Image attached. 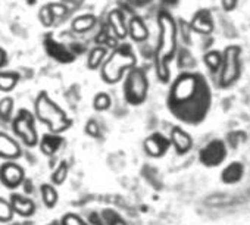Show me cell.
Wrapping results in <instances>:
<instances>
[{"instance_id": "cell-1", "label": "cell", "mask_w": 250, "mask_h": 225, "mask_svg": "<svg viewBox=\"0 0 250 225\" xmlns=\"http://www.w3.org/2000/svg\"><path fill=\"white\" fill-rule=\"evenodd\" d=\"M167 106L171 115L186 125H200L212 107V88L199 71H183L171 84Z\"/></svg>"}, {"instance_id": "cell-2", "label": "cell", "mask_w": 250, "mask_h": 225, "mask_svg": "<svg viewBox=\"0 0 250 225\" xmlns=\"http://www.w3.org/2000/svg\"><path fill=\"white\" fill-rule=\"evenodd\" d=\"M159 40L155 52L156 75L162 82L171 78V62L178 53V24L168 11H161L158 15Z\"/></svg>"}, {"instance_id": "cell-3", "label": "cell", "mask_w": 250, "mask_h": 225, "mask_svg": "<svg viewBox=\"0 0 250 225\" xmlns=\"http://www.w3.org/2000/svg\"><path fill=\"white\" fill-rule=\"evenodd\" d=\"M243 50L238 44H228L222 50V63L218 72V84L222 88L232 87L243 72Z\"/></svg>"}, {"instance_id": "cell-4", "label": "cell", "mask_w": 250, "mask_h": 225, "mask_svg": "<svg viewBox=\"0 0 250 225\" xmlns=\"http://www.w3.org/2000/svg\"><path fill=\"white\" fill-rule=\"evenodd\" d=\"M36 112L40 121H43L52 130V133L63 131L71 125V121L66 118L62 109L58 107L44 93H42L36 102Z\"/></svg>"}, {"instance_id": "cell-5", "label": "cell", "mask_w": 250, "mask_h": 225, "mask_svg": "<svg viewBox=\"0 0 250 225\" xmlns=\"http://www.w3.org/2000/svg\"><path fill=\"white\" fill-rule=\"evenodd\" d=\"M136 63V56L128 44H124L110 56V59L104 63L103 68V78L107 82H116L124 71L133 68Z\"/></svg>"}, {"instance_id": "cell-6", "label": "cell", "mask_w": 250, "mask_h": 225, "mask_svg": "<svg viewBox=\"0 0 250 225\" xmlns=\"http://www.w3.org/2000/svg\"><path fill=\"white\" fill-rule=\"evenodd\" d=\"M147 91H149V80L145 71L140 68H131L124 85L125 100L131 104H142L147 97Z\"/></svg>"}, {"instance_id": "cell-7", "label": "cell", "mask_w": 250, "mask_h": 225, "mask_svg": "<svg viewBox=\"0 0 250 225\" xmlns=\"http://www.w3.org/2000/svg\"><path fill=\"white\" fill-rule=\"evenodd\" d=\"M12 125L15 134L24 142V144L33 147L39 143L37 131L34 128V118L28 110H20V114L15 117Z\"/></svg>"}, {"instance_id": "cell-8", "label": "cell", "mask_w": 250, "mask_h": 225, "mask_svg": "<svg viewBox=\"0 0 250 225\" xmlns=\"http://www.w3.org/2000/svg\"><path fill=\"white\" fill-rule=\"evenodd\" d=\"M225 159H227V146L219 139L210 140L199 152V161L208 168L219 166Z\"/></svg>"}, {"instance_id": "cell-9", "label": "cell", "mask_w": 250, "mask_h": 225, "mask_svg": "<svg viewBox=\"0 0 250 225\" xmlns=\"http://www.w3.org/2000/svg\"><path fill=\"white\" fill-rule=\"evenodd\" d=\"M25 180V171L14 161H6L0 165V184L9 190H15L22 185Z\"/></svg>"}, {"instance_id": "cell-10", "label": "cell", "mask_w": 250, "mask_h": 225, "mask_svg": "<svg viewBox=\"0 0 250 225\" xmlns=\"http://www.w3.org/2000/svg\"><path fill=\"white\" fill-rule=\"evenodd\" d=\"M188 27L193 33L199 36H210L215 30V20L212 11L206 8L197 9L188 21Z\"/></svg>"}, {"instance_id": "cell-11", "label": "cell", "mask_w": 250, "mask_h": 225, "mask_svg": "<svg viewBox=\"0 0 250 225\" xmlns=\"http://www.w3.org/2000/svg\"><path fill=\"white\" fill-rule=\"evenodd\" d=\"M171 147V140L167 139L161 133H153L145 140V150L152 158H161L164 156L168 149Z\"/></svg>"}, {"instance_id": "cell-12", "label": "cell", "mask_w": 250, "mask_h": 225, "mask_svg": "<svg viewBox=\"0 0 250 225\" xmlns=\"http://www.w3.org/2000/svg\"><path fill=\"white\" fill-rule=\"evenodd\" d=\"M9 203L12 206V210L14 213H18L20 216H24V218H30L36 213V203L27 197V196H22V194H18V193H14L11 194L9 197Z\"/></svg>"}, {"instance_id": "cell-13", "label": "cell", "mask_w": 250, "mask_h": 225, "mask_svg": "<svg viewBox=\"0 0 250 225\" xmlns=\"http://www.w3.org/2000/svg\"><path fill=\"white\" fill-rule=\"evenodd\" d=\"M0 158H3L6 161H15L21 158L20 144L5 133H0Z\"/></svg>"}, {"instance_id": "cell-14", "label": "cell", "mask_w": 250, "mask_h": 225, "mask_svg": "<svg viewBox=\"0 0 250 225\" xmlns=\"http://www.w3.org/2000/svg\"><path fill=\"white\" fill-rule=\"evenodd\" d=\"M171 144L175 146L178 153H186L191 147V137L183 128H174L171 133Z\"/></svg>"}, {"instance_id": "cell-15", "label": "cell", "mask_w": 250, "mask_h": 225, "mask_svg": "<svg viewBox=\"0 0 250 225\" xmlns=\"http://www.w3.org/2000/svg\"><path fill=\"white\" fill-rule=\"evenodd\" d=\"M62 137H59L58 134H46L43 136L42 142H40V150L43 155L46 156H53L62 146Z\"/></svg>"}, {"instance_id": "cell-16", "label": "cell", "mask_w": 250, "mask_h": 225, "mask_svg": "<svg viewBox=\"0 0 250 225\" xmlns=\"http://www.w3.org/2000/svg\"><path fill=\"white\" fill-rule=\"evenodd\" d=\"M243 172L244 168L240 162H232L228 166H225V169L221 174V180L225 184H235L243 178Z\"/></svg>"}, {"instance_id": "cell-17", "label": "cell", "mask_w": 250, "mask_h": 225, "mask_svg": "<svg viewBox=\"0 0 250 225\" xmlns=\"http://www.w3.org/2000/svg\"><path fill=\"white\" fill-rule=\"evenodd\" d=\"M203 63L210 74H218L222 63V50H209L203 55Z\"/></svg>"}, {"instance_id": "cell-18", "label": "cell", "mask_w": 250, "mask_h": 225, "mask_svg": "<svg viewBox=\"0 0 250 225\" xmlns=\"http://www.w3.org/2000/svg\"><path fill=\"white\" fill-rule=\"evenodd\" d=\"M130 36L133 37V40L136 41H145L149 37V31L145 25V22L140 18H133L130 22Z\"/></svg>"}, {"instance_id": "cell-19", "label": "cell", "mask_w": 250, "mask_h": 225, "mask_svg": "<svg viewBox=\"0 0 250 225\" xmlns=\"http://www.w3.org/2000/svg\"><path fill=\"white\" fill-rule=\"evenodd\" d=\"M40 194H42V199H43V203L46 207L52 209L56 206L58 200H59V196H58V191L55 188L53 184H42L40 187Z\"/></svg>"}, {"instance_id": "cell-20", "label": "cell", "mask_w": 250, "mask_h": 225, "mask_svg": "<svg viewBox=\"0 0 250 225\" xmlns=\"http://www.w3.org/2000/svg\"><path fill=\"white\" fill-rule=\"evenodd\" d=\"M69 174V164L66 161H61L58 168L52 174V183L53 185H62Z\"/></svg>"}, {"instance_id": "cell-21", "label": "cell", "mask_w": 250, "mask_h": 225, "mask_svg": "<svg viewBox=\"0 0 250 225\" xmlns=\"http://www.w3.org/2000/svg\"><path fill=\"white\" fill-rule=\"evenodd\" d=\"M104 225H127V222L124 221V218L113 209H104L100 212Z\"/></svg>"}, {"instance_id": "cell-22", "label": "cell", "mask_w": 250, "mask_h": 225, "mask_svg": "<svg viewBox=\"0 0 250 225\" xmlns=\"http://www.w3.org/2000/svg\"><path fill=\"white\" fill-rule=\"evenodd\" d=\"M12 110H14V100L11 97H5L0 100V120L9 123L12 120Z\"/></svg>"}, {"instance_id": "cell-23", "label": "cell", "mask_w": 250, "mask_h": 225, "mask_svg": "<svg viewBox=\"0 0 250 225\" xmlns=\"http://www.w3.org/2000/svg\"><path fill=\"white\" fill-rule=\"evenodd\" d=\"M18 77L11 72H0V90L9 91L15 87Z\"/></svg>"}, {"instance_id": "cell-24", "label": "cell", "mask_w": 250, "mask_h": 225, "mask_svg": "<svg viewBox=\"0 0 250 225\" xmlns=\"http://www.w3.org/2000/svg\"><path fill=\"white\" fill-rule=\"evenodd\" d=\"M14 218V210H12V206L11 203L0 197V222H11Z\"/></svg>"}, {"instance_id": "cell-25", "label": "cell", "mask_w": 250, "mask_h": 225, "mask_svg": "<svg viewBox=\"0 0 250 225\" xmlns=\"http://www.w3.org/2000/svg\"><path fill=\"white\" fill-rule=\"evenodd\" d=\"M59 224L61 225H90L87 221H84L77 213H66V215H63Z\"/></svg>"}, {"instance_id": "cell-26", "label": "cell", "mask_w": 250, "mask_h": 225, "mask_svg": "<svg viewBox=\"0 0 250 225\" xmlns=\"http://www.w3.org/2000/svg\"><path fill=\"white\" fill-rule=\"evenodd\" d=\"M110 24L113 25V30H115V33H116L119 37H124V36H125V27H124L122 15H121L119 12L112 14V17H110Z\"/></svg>"}, {"instance_id": "cell-27", "label": "cell", "mask_w": 250, "mask_h": 225, "mask_svg": "<svg viewBox=\"0 0 250 225\" xmlns=\"http://www.w3.org/2000/svg\"><path fill=\"white\" fill-rule=\"evenodd\" d=\"M93 106L97 110H106L110 106V97L106 93H99L93 100Z\"/></svg>"}, {"instance_id": "cell-28", "label": "cell", "mask_w": 250, "mask_h": 225, "mask_svg": "<svg viewBox=\"0 0 250 225\" xmlns=\"http://www.w3.org/2000/svg\"><path fill=\"white\" fill-rule=\"evenodd\" d=\"M104 55H106V50L104 49H94L93 53H91V56H90V59H88L90 68H96L103 61Z\"/></svg>"}, {"instance_id": "cell-29", "label": "cell", "mask_w": 250, "mask_h": 225, "mask_svg": "<svg viewBox=\"0 0 250 225\" xmlns=\"http://www.w3.org/2000/svg\"><path fill=\"white\" fill-rule=\"evenodd\" d=\"M240 0H219L221 8L224 9V12H232L237 9Z\"/></svg>"}, {"instance_id": "cell-30", "label": "cell", "mask_w": 250, "mask_h": 225, "mask_svg": "<svg viewBox=\"0 0 250 225\" xmlns=\"http://www.w3.org/2000/svg\"><path fill=\"white\" fill-rule=\"evenodd\" d=\"M87 222H88L90 225H104L103 218H102V213H99V212H91V213H88Z\"/></svg>"}, {"instance_id": "cell-31", "label": "cell", "mask_w": 250, "mask_h": 225, "mask_svg": "<svg viewBox=\"0 0 250 225\" xmlns=\"http://www.w3.org/2000/svg\"><path fill=\"white\" fill-rule=\"evenodd\" d=\"M85 133L91 137H99V125L96 124V121H88L85 125Z\"/></svg>"}, {"instance_id": "cell-32", "label": "cell", "mask_w": 250, "mask_h": 225, "mask_svg": "<svg viewBox=\"0 0 250 225\" xmlns=\"http://www.w3.org/2000/svg\"><path fill=\"white\" fill-rule=\"evenodd\" d=\"M22 188H24V193L25 194H31L33 191H34V188H33V181L31 180H28V178H25L24 180V183H22V185H21Z\"/></svg>"}, {"instance_id": "cell-33", "label": "cell", "mask_w": 250, "mask_h": 225, "mask_svg": "<svg viewBox=\"0 0 250 225\" xmlns=\"http://www.w3.org/2000/svg\"><path fill=\"white\" fill-rule=\"evenodd\" d=\"M162 2H164V5H167V6H175V5L180 2V0H162Z\"/></svg>"}, {"instance_id": "cell-34", "label": "cell", "mask_w": 250, "mask_h": 225, "mask_svg": "<svg viewBox=\"0 0 250 225\" xmlns=\"http://www.w3.org/2000/svg\"><path fill=\"white\" fill-rule=\"evenodd\" d=\"M131 2H133L134 5H146V3L150 2V0H131Z\"/></svg>"}, {"instance_id": "cell-35", "label": "cell", "mask_w": 250, "mask_h": 225, "mask_svg": "<svg viewBox=\"0 0 250 225\" xmlns=\"http://www.w3.org/2000/svg\"><path fill=\"white\" fill-rule=\"evenodd\" d=\"M5 63V56H3V52L0 50V66H2Z\"/></svg>"}, {"instance_id": "cell-36", "label": "cell", "mask_w": 250, "mask_h": 225, "mask_svg": "<svg viewBox=\"0 0 250 225\" xmlns=\"http://www.w3.org/2000/svg\"><path fill=\"white\" fill-rule=\"evenodd\" d=\"M50 225H61V224H59V222H58V221H53V222H52V224H50Z\"/></svg>"}, {"instance_id": "cell-37", "label": "cell", "mask_w": 250, "mask_h": 225, "mask_svg": "<svg viewBox=\"0 0 250 225\" xmlns=\"http://www.w3.org/2000/svg\"><path fill=\"white\" fill-rule=\"evenodd\" d=\"M11 225H22V224H18V222H15V224H11Z\"/></svg>"}]
</instances>
